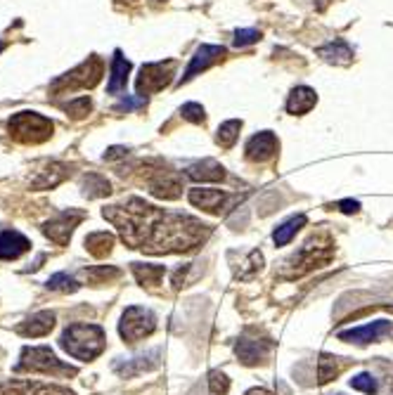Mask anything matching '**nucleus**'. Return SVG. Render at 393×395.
Listing matches in <instances>:
<instances>
[{
	"label": "nucleus",
	"mask_w": 393,
	"mask_h": 395,
	"mask_svg": "<svg viewBox=\"0 0 393 395\" xmlns=\"http://www.w3.org/2000/svg\"><path fill=\"white\" fill-rule=\"evenodd\" d=\"M149 194L159 199H178L183 194V183H180V175L173 171H159L149 180Z\"/></svg>",
	"instance_id": "dca6fc26"
},
{
	"label": "nucleus",
	"mask_w": 393,
	"mask_h": 395,
	"mask_svg": "<svg viewBox=\"0 0 393 395\" xmlns=\"http://www.w3.org/2000/svg\"><path fill=\"white\" fill-rule=\"evenodd\" d=\"M159 357H161V350L152 348L142 355L130 357V360H116L114 365H111V369H114L118 376H123V379H130V376L145 374V372H149V369L159 367Z\"/></svg>",
	"instance_id": "9b49d317"
},
{
	"label": "nucleus",
	"mask_w": 393,
	"mask_h": 395,
	"mask_svg": "<svg viewBox=\"0 0 393 395\" xmlns=\"http://www.w3.org/2000/svg\"><path fill=\"white\" fill-rule=\"evenodd\" d=\"M121 270L118 268H111V265H99V268H90V270H85V277H88L92 284H104V282L109 279H116Z\"/></svg>",
	"instance_id": "7c9ffc66"
},
{
	"label": "nucleus",
	"mask_w": 393,
	"mask_h": 395,
	"mask_svg": "<svg viewBox=\"0 0 393 395\" xmlns=\"http://www.w3.org/2000/svg\"><path fill=\"white\" fill-rule=\"evenodd\" d=\"M48 286H50V289H55V291H76L78 282L74 277H69L67 272H57V275H53V277L48 279Z\"/></svg>",
	"instance_id": "f704fd0d"
},
{
	"label": "nucleus",
	"mask_w": 393,
	"mask_h": 395,
	"mask_svg": "<svg viewBox=\"0 0 393 395\" xmlns=\"http://www.w3.org/2000/svg\"><path fill=\"white\" fill-rule=\"evenodd\" d=\"M31 249V242L24 235L15 230H3L0 232V258L3 261H15L22 254Z\"/></svg>",
	"instance_id": "a211bd4d"
},
{
	"label": "nucleus",
	"mask_w": 393,
	"mask_h": 395,
	"mask_svg": "<svg viewBox=\"0 0 393 395\" xmlns=\"http://www.w3.org/2000/svg\"><path fill=\"white\" fill-rule=\"evenodd\" d=\"M157 329V317H154L152 310L140 308V305H130L126 312L121 315V322H118V334L126 343H138L140 338L149 336Z\"/></svg>",
	"instance_id": "423d86ee"
},
{
	"label": "nucleus",
	"mask_w": 393,
	"mask_h": 395,
	"mask_svg": "<svg viewBox=\"0 0 393 395\" xmlns=\"http://www.w3.org/2000/svg\"><path fill=\"white\" fill-rule=\"evenodd\" d=\"M10 135L15 137L17 142H24V145H39V142H46L50 135H53V121L36 111H20L8 121Z\"/></svg>",
	"instance_id": "39448f33"
},
{
	"label": "nucleus",
	"mask_w": 393,
	"mask_h": 395,
	"mask_svg": "<svg viewBox=\"0 0 393 395\" xmlns=\"http://www.w3.org/2000/svg\"><path fill=\"white\" fill-rule=\"evenodd\" d=\"M351 388L355 391H363V393H377L379 391V381L374 379L370 372H363V374H355L351 379Z\"/></svg>",
	"instance_id": "473e14b6"
},
{
	"label": "nucleus",
	"mask_w": 393,
	"mask_h": 395,
	"mask_svg": "<svg viewBox=\"0 0 393 395\" xmlns=\"http://www.w3.org/2000/svg\"><path fill=\"white\" fill-rule=\"evenodd\" d=\"M99 76H102V60L99 57H90L88 62L78 64L74 71L64 74L57 81H53V92H67V90H78V88H92L97 85Z\"/></svg>",
	"instance_id": "0eeeda50"
},
{
	"label": "nucleus",
	"mask_w": 393,
	"mask_h": 395,
	"mask_svg": "<svg viewBox=\"0 0 393 395\" xmlns=\"http://www.w3.org/2000/svg\"><path fill=\"white\" fill-rule=\"evenodd\" d=\"M187 199H190L192 206H197V209H204L209 213H218L223 209V206L228 204V194L223 190H207V187H195V190H190L187 194Z\"/></svg>",
	"instance_id": "f3484780"
},
{
	"label": "nucleus",
	"mask_w": 393,
	"mask_h": 395,
	"mask_svg": "<svg viewBox=\"0 0 393 395\" xmlns=\"http://www.w3.org/2000/svg\"><path fill=\"white\" fill-rule=\"evenodd\" d=\"M164 265H145V263H133V275L142 286H157L159 279L164 277Z\"/></svg>",
	"instance_id": "cd10ccee"
},
{
	"label": "nucleus",
	"mask_w": 393,
	"mask_h": 395,
	"mask_svg": "<svg viewBox=\"0 0 393 395\" xmlns=\"http://www.w3.org/2000/svg\"><path fill=\"white\" fill-rule=\"evenodd\" d=\"M277 147H280V142L270 130L256 133L251 140L247 142V159L256 161V164H263V161H270L273 156L277 154Z\"/></svg>",
	"instance_id": "4468645a"
},
{
	"label": "nucleus",
	"mask_w": 393,
	"mask_h": 395,
	"mask_svg": "<svg viewBox=\"0 0 393 395\" xmlns=\"http://www.w3.org/2000/svg\"><path fill=\"white\" fill-rule=\"evenodd\" d=\"M332 254H334L332 242H320L317 237H313V240H308L301 249H298V254H294L284 263L282 277L294 279V277H301L305 272L315 270V268L327 265L329 258H332Z\"/></svg>",
	"instance_id": "7ed1b4c3"
},
{
	"label": "nucleus",
	"mask_w": 393,
	"mask_h": 395,
	"mask_svg": "<svg viewBox=\"0 0 393 395\" xmlns=\"http://www.w3.org/2000/svg\"><path fill=\"white\" fill-rule=\"evenodd\" d=\"M317 55L327 62H334V64H348L353 60V50L346 41H334L329 46L317 48Z\"/></svg>",
	"instance_id": "393cba45"
},
{
	"label": "nucleus",
	"mask_w": 393,
	"mask_h": 395,
	"mask_svg": "<svg viewBox=\"0 0 393 395\" xmlns=\"http://www.w3.org/2000/svg\"><path fill=\"white\" fill-rule=\"evenodd\" d=\"M128 3H135V0H128Z\"/></svg>",
	"instance_id": "c03bdc74"
},
{
	"label": "nucleus",
	"mask_w": 393,
	"mask_h": 395,
	"mask_svg": "<svg viewBox=\"0 0 393 395\" xmlns=\"http://www.w3.org/2000/svg\"><path fill=\"white\" fill-rule=\"evenodd\" d=\"M391 329H393L391 322H386V319H377V322L365 324V327L341 331L339 338L341 341H348V343H374V341H379L382 336L391 334Z\"/></svg>",
	"instance_id": "2eb2a0df"
},
{
	"label": "nucleus",
	"mask_w": 393,
	"mask_h": 395,
	"mask_svg": "<svg viewBox=\"0 0 393 395\" xmlns=\"http://www.w3.org/2000/svg\"><path fill=\"white\" fill-rule=\"evenodd\" d=\"M346 367V360L329 353H322L320 360H317V384H329L332 379H336Z\"/></svg>",
	"instance_id": "b1692460"
},
{
	"label": "nucleus",
	"mask_w": 393,
	"mask_h": 395,
	"mask_svg": "<svg viewBox=\"0 0 393 395\" xmlns=\"http://www.w3.org/2000/svg\"><path fill=\"white\" fill-rule=\"evenodd\" d=\"M0 395H74L69 388L41 384V381H5L0 384Z\"/></svg>",
	"instance_id": "f8f14e48"
},
{
	"label": "nucleus",
	"mask_w": 393,
	"mask_h": 395,
	"mask_svg": "<svg viewBox=\"0 0 393 395\" xmlns=\"http://www.w3.org/2000/svg\"><path fill=\"white\" fill-rule=\"evenodd\" d=\"M315 102H317V95H315L313 88L298 85V88L291 90L289 99H287V111H289V114H294V116H303V114H308V111L313 109Z\"/></svg>",
	"instance_id": "4be33fe9"
},
{
	"label": "nucleus",
	"mask_w": 393,
	"mask_h": 395,
	"mask_svg": "<svg viewBox=\"0 0 393 395\" xmlns=\"http://www.w3.org/2000/svg\"><path fill=\"white\" fill-rule=\"evenodd\" d=\"M128 154V149L126 147H111L107 154H104V159L111 161V159H121V156H126Z\"/></svg>",
	"instance_id": "a19ab883"
},
{
	"label": "nucleus",
	"mask_w": 393,
	"mask_h": 395,
	"mask_svg": "<svg viewBox=\"0 0 393 395\" xmlns=\"http://www.w3.org/2000/svg\"><path fill=\"white\" fill-rule=\"evenodd\" d=\"M53 327H55V312L41 310V312H34L31 317H27L22 324H17V334H22V336H46L53 331Z\"/></svg>",
	"instance_id": "6ab92c4d"
},
{
	"label": "nucleus",
	"mask_w": 393,
	"mask_h": 395,
	"mask_svg": "<svg viewBox=\"0 0 393 395\" xmlns=\"http://www.w3.org/2000/svg\"><path fill=\"white\" fill-rule=\"evenodd\" d=\"M81 190L88 199H99V197H107L111 192V185L107 178H102L99 173H88L83 175V180H81Z\"/></svg>",
	"instance_id": "a878e982"
},
{
	"label": "nucleus",
	"mask_w": 393,
	"mask_h": 395,
	"mask_svg": "<svg viewBox=\"0 0 393 395\" xmlns=\"http://www.w3.org/2000/svg\"><path fill=\"white\" fill-rule=\"evenodd\" d=\"M261 268H263V254H261V251H251L244 263V268H240L237 275H240V279H251L254 275L261 272Z\"/></svg>",
	"instance_id": "2f4dec72"
},
{
	"label": "nucleus",
	"mask_w": 393,
	"mask_h": 395,
	"mask_svg": "<svg viewBox=\"0 0 393 395\" xmlns=\"http://www.w3.org/2000/svg\"><path fill=\"white\" fill-rule=\"evenodd\" d=\"M228 391H230L228 376L223 372H218V369L209 372V395H228Z\"/></svg>",
	"instance_id": "72a5a7b5"
},
{
	"label": "nucleus",
	"mask_w": 393,
	"mask_h": 395,
	"mask_svg": "<svg viewBox=\"0 0 393 395\" xmlns=\"http://www.w3.org/2000/svg\"><path fill=\"white\" fill-rule=\"evenodd\" d=\"M187 268H190V265H183V268H178V270H176V272H173V279H171L173 289H180V286H183V282H185V272H187Z\"/></svg>",
	"instance_id": "58836bf2"
},
{
	"label": "nucleus",
	"mask_w": 393,
	"mask_h": 395,
	"mask_svg": "<svg viewBox=\"0 0 393 395\" xmlns=\"http://www.w3.org/2000/svg\"><path fill=\"white\" fill-rule=\"evenodd\" d=\"M60 346L76 360H95L104 350V331L97 324H71L62 334Z\"/></svg>",
	"instance_id": "f03ea898"
},
{
	"label": "nucleus",
	"mask_w": 393,
	"mask_h": 395,
	"mask_svg": "<svg viewBox=\"0 0 393 395\" xmlns=\"http://www.w3.org/2000/svg\"><path fill=\"white\" fill-rule=\"evenodd\" d=\"M15 372H41V374H53V376H74L76 369L64 365V362H62L48 346H36V348L22 350L20 362L15 365Z\"/></svg>",
	"instance_id": "20e7f679"
},
{
	"label": "nucleus",
	"mask_w": 393,
	"mask_h": 395,
	"mask_svg": "<svg viewBox=\"0 0 393 395\" xmlns=\"http://www.w3.org/2000/svg\"><path fill=\"white\" fill-rule=\"evenodd\" d=\"M102 216L121 232L123 242L147 254H180L207 242L211 228L192 216L166 213L142 199H128L123 206H109Z\"/></svg>",
	"instance_id": "f257e3e1"
},
{
	"label": "nucleus",
	"mask_w": 393,
	"mask_h": 395,
	"mask_svg": "<svg viewBox=\"0 0 393 395\" xmlns=\"http://www.w3.org/2000/svg\"><path fill=\"white\" fill-rule=\"evenodd\" d=\"M0 50H3V41H0Z\"/></svg>",
	"instance_id": "37998d69"
},
{
	"label": "nucleus",
	"mask_w": 393,
	"mask_h": 395,
	"mask_svg": "<svg viewBox=\"0 0 393 395\" xmlns=\"http://www.w3.org/2000/svg\"><path fill=\"white\" fill-rule=\"evenodd\" d=\"M111 247H114V237H111L109 232H90V235L85 237V249H88L95 258L107 256Z\"/></svg>",
	"instance_id": "c85d7f7f"
},
{
	"label": "nucleus",
	"mask_w": 393,
	"mask_h": 395,
	"mask_svg": "<svg viewBox=\"0 0 393 395\" xmlns=\"http://www.w3.org/2000/svg\"><path fill=\"white\" fill-rule=\"evenodd\" d=\"M261 39V34L256 29H240V31H235V46L237 48H244V46H251V43H256Z\"/></svg>",
	"instance_id": "4c0bfd02"
},
{
	"label": "nucleus",
	"mask_w": 393,
	"mask_h": 395,
	"mask_svg": "<svg viewBox=\"0 0 393 395\" xmlns=\"http://www.w3.org/2000/svg\"><path fill=\"white\" fill-rule=\"evenodd\" d=\"M187 178L197 180V183H218L226 178V168L214 159L195 161L192 166H187Z\"/></svg>",
	"instance_id": "412c9836"
},
{
	"label": "nucleus",
	"mask_w": 393,
	"mask_h": 395,
	"mask_svg": "<svg viewBox=\"0 0 393 395\" xmlns=\"http://www.w3.org/2000/svg\"><path fill=\"white\" fill-rule=\"evenodd\" d=\"M62 109L67 111L71 118H83L85 114L90 111V99L88 97H78V99H71V102L62 104Z\"/></svg>",
	"instance_id": "c9c22d12"
},
{
	"label": "nucleus",
	"mask_w": 393,
	"mask_h": 395,
	"mask_svg": "<svg viewBox=\"0 0 393 395\" xmlns=\"http://www.w3.org/2000/svg\"><path fill=\"white\" fill-rule=\"evenodd\" d=\"M180 114H183V118H187V121H192V123H202L204 121V106L197 104V102H187V104H183Z\"/></svg>",
	"instance_id": "e433bc0d"
},
{
	"label": "nucleus",
	"mask_w": 393,
	"mask_h": 395,
	"mask_svg": "<svg viewBox=\"0 0 393 395\" xmlns=\"http://www.w3.org/2000/svg\"><path fill=\"white\" fill-rule=\"evenodd\" d=\"M339 209L344 211V213H358L360 204L353 202V199H344V202H339Z\"/></svg>",
	"instance_id": "ea45409f"
},
{
	"label": "nucleus",
	"mask_w": 393,
	"mask_h": 395,
	"mask_svg": "<svg viewBox=\"0 0 393 395\" xmlns=\"http://www.w3.org/2000/svg\"><path fill=\"white\" fill-rule=\"evenodd\" d=\"M244 395H273V393L266 391V388H251V391H247Z\"/></svg>",
	"instance_id": "79ce46f5"
},
{
	"label": "nucleus",
	"mask_w": 393,
	"mask_h": 395,
	"mask_svg": "<svg viewBox=\"0 0 393 395\" xmlns=\"http://www.w3.org/2000/svg\"><path fill=\"white\" fill-rule=\"evenodd\" d=\"M128 74H130V62L123 57L121 50H116L114 57H111V71H109V83H107L109 95H118V92L126 90Z\"/></svg>",
	"instance_id": "aec40b11"
},
{
	"label": "nucleus",
	"mask_w": 393,
	"mask_h": 395,
	"mask_svg": "<svg viewBox=\"0 0 393 395\" xmlns=\"http://www.w3.org/2000/svg\"><path fill=\"white\" fill-rule=\"evenodd\" d=\"M305 223H308V218H305L303 213H301V216L289 218V221H284V223L275 230V235H273V242H275V247H284V244H289L291 237H294Z\"/></svg>",
	"instance_id": "bb28decb"
},
{
	"label": "nucleus",
	"mask_w": 393,
	"mask_h": 395,
	"mask_svg": "<svg viewBox=\"0 0 393 395\" xmlns=\"http://www.w3.org/2000/svg\"><path fill=\"white\" fill-rule=\"evenodd\" d=\"M240 130H242V121H237V118H233V121H226L221 128H218V135H216L218 145L230 149L237 142V137H240Z\"/></svg>",
	"instance_id": "c756f323"
},
{
	"label": "nucleus",
	"mask_w": 393,
	"mask_h": 395,
	"mask_svg": "<svg viewBox=\"0 0 393 395\" xmlns=\"http://www.w3.org/2000/svg\"><path fill=\"white\" fill-rule=\"evenodd\" d=\"M273 346H275V343H273L270 336L258 334V329H247L244 334L240 336V341H237L235 350L242 365L251 367V365H258V362H266V357L270 355Z\"/></svg>",
	"instance_id": "6e6552de"
},
{
	"label": "nucleus",
	"mask_w": 393,
	"mask_h": 395,
	"mask_svg": "<svg viewBox=\"0 0 393 395\" xmlns=\"http://www.w3.org/2000/svg\"><path fill=\"white\" fill-rule=\"evenodd\" d=\"M223 55H226V48H221V46H202V48H197L195 57L190 60V64H187L185 74L180 76L178 85L187 83V81H190L192 76H197L199 71H207V69L211 64H216V62L221 60Z\"/></svg>",
	"instance_id": "ddd939ff"
},
{
	"label": "nucleus",
	"mask_w": 393,
	"mask_h": 395,
	"mask_svg": "<svg viewBox=\"0 0 393 395\" xmlns=\"http://www.w3.org/2000/svg\"><path fill=\"white\" fill-rule=\"evenodd\" d=\"M67 175H69L67 164H57V161H53V164H48L43 171H39V175H36L34 180H31V187H34V190H50V187L60 185Z\"/></svg>",
	"instance_id": "5701e85b"
},
{
	"label": "nucleus",
	"mask_w": 393,
	"mask_h": 395,
	"mask_svg": "<svg viewBox=\"0 0 393 395\" xmlns=\"http://www.w3.org/2000/svg\"><path fill=\"white\" fill-rule=\"evenodd\" d=\"M83 218H85L83 211H76V209L62 211L53 218V221H48L46 225H43V235H46L48 240H53L55 244H60V247H67L71 240L74 228H76Z\"/></svg>",
	"instance_id": "1a4fd4ad"
},
{
	"label": "nucleus",
	"mask_w": 393,
	"mask_h": 395,
	"mask_svg": "<svg viewBox=\"0 0 393 395\" xmlns=\"http://www.w3.org/2000/svg\"><path fill=\"white\" fill-rule=\"evenodd\" d=\"M173 67H176V62H166V64H161V62H152V64H145L140 69V76H138V95H149V92H157V90H164L168 85V81L173 76Z\"/></svg>",
	"instance_id": "9d476101"
}]
</instances>
